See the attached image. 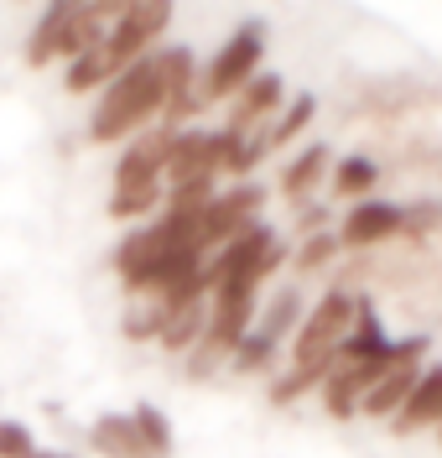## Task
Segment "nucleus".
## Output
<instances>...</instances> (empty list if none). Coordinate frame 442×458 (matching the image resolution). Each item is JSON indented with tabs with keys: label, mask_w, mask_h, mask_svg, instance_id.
<instances>
[{
	"label": "nucleus",
	"mask_w": 442,
	"mask_h": 458,
	"mask_svg": "<svg viewBox=\"0 0 442 458\" xmlns=\"http://www.w3.org/2000/svg\"><path fill=\"white\" fill-rule=\"evenodd\" d=\"M167 99H172V84H167V63H162V53L141 57L136 68H125L115 84L99 94V105H94V114H88V141L110 146V141L136 136V131H151V120L162 125Z\"/></svg>",
	"instance_id": "1"
},
{
	"label": "nucleus",
	"mask_w": 442,
	"mask_h": 458,
	"mask_svg": "<svg viewBox=\"0 0 442 458\" xmlns=\"http://www.w3.org/2000/svg\"><path fill=\"white\" fill-rule=\"evenodd\" d=\"M354 313H359V297H354V292H344V286L323 292V297L307 308L302 328L292 334V360H287V370H328L333 375L338 349H344V339H349V328H354Z\"/></svg>",
	"instance_id": "2"
},
{
	"label": "nucleus",
	"mask_w": 442,
	"mask_h": 458,
	"mask_svg": "<svg viewBox=\"0 0 442 458\" xmlns=\"http://www.w3.org/2000/svg\"><path fill=\"white\" fill-rule=\"evenodd\" d=\"M261 63H265V31H261V21H245V27H235V37H229V42H224L213 57H208L204 79H198L204 105H235L239 89L261 73Z\"/></svg>",
	"instance_id": "3"
},
{
	"label": "nucleus",
	"mask_w": 442,
	"mask_h": 458,
	"mask_svg": "<svg viewBox=\"0 0 442 458\" xmlns=\"http://www.w3.org/2000/svg\"><path fill=\"white\" fill-rule=\"evenodd\" d=\"M167 27H172V5H162V0L156 5H125L120 21L110 27V37H104V57H110L115 79L125 68H136L141 57H151V42Z\"/></svg>",
	"instance_id": "4"
},
{
	"label": "nucleus",
	"mask_w": 442,
	"mask_h": 458,
	"mask_svg": "<svg viewBox=\"0 0 442 458\" xmlns=\"http://www.w3.org/2000/svg\"><path fill=\"white\" fill-rule=\"evenodd\" d=\"M261 208H265L261 182H239V188H229V193H213V203H208L204 219H198V240L208 245V256L224 250L239 229L261 225Z\"/></svg>",
	"instance_id": "5"
},
{
	"label": "nucleus",
	"mask_w": 442,
	"mask_h": 458,
	"mask_svg": "<svg viewBox=\"0 0 442 458\" xmlns=\"http://www.w3.org/2000/svg\"><path fill=\"white\" fill-rule=\"evenodd\" d=\"M287 110V79L281 73H271V68H261L250 84L239 89V99L229 105V114H224V131L235 136V141H250L255 131H271V120Z\"/></svg>",
	"instance_id": "6"
},
{
	"label": "nucleus",
	"mask_w": 442,
	"mask_h": 458,
	"mask_svg": "<svg viewBox=\"0 0 442 458\" xmlns=\"http://www.w3.org/2000/svg\"><path fill=\"white\" fill-rule=\"evenodd\" d=\"M406 208L401 203H390V199H364V203H354L349 214H344V225H338V245L344 250H380V245H390V240H401L406 234Z\"/></svg>",
	"instance_id": "7"
},
{
	"label": "nucleus",
	"mask_w": 442,
	"mask_h": 458,
	"mask_svg": "<svg viewBox=\"0 0 442 458\" xmlns=\"http://www.w3.org/2000/svg\"><path fill=\"white\" fill-rule=\"evenodd\" d=\"M172 136L167 125H151L115 157V188H167V162H172Z\"/></svg>",
	"instance_id": "8"
},
{
	"label": "nucleus",
	"mask_w": 442,
	"mask_h": 458,
	"mask_svg": "<svg viewBox=\"0 0 442 458\" xmlns=\"http://www.w3.org/2000/svg\"><path fill=\"white\" fill-rule=\"evenodd\" d=\"M68 37H73V5H47L42 21L27 37V68H47V63H68Z\"/></svg>",
	"instance_id": "9"
},
{
	"label": "nucleus",
	"mask_w": 442,
	"mask_h": 458,
	"mask_svg": "<svg viewBox=\"0 0 442 458\" xmlns=\"http://www.w3.org/2000/svg\"><path fill=\"white\" fill-rule=\"evenodd\" d=\"M390 428L401 432V437H412V432H427V428H442V365H432V370H421V380H416L412 401L390 417Z\"/></svg>",
	"instance_id": "10"
},
{
	"label": "nucleus",
	"mask_w": 442,
	"mask_h": 458,
	"mask_svg": "<svg viewBox=\"0 0 442 458\" xmlns=\"http://www.w3.org/2000/svg\"><path fill=\"white\" fill-rule=\"evenodd\" d=\"M328 177H333V151H328L323 141H318V146H302L292 162L281 167V193H287L292 203H307L328 182Z\"/></svg>",
	"instance_id": "11"
},
{
	"label": "nucleus",
	"mask_w": 442,
	"mask_h": 458,
	"mask_svg": "<svg viewBox=\"0 0 442 458\" xmlns=\"http://www.w3.org/2000/svg\"><path fill=\"white\" fill-rule=\"evenodd\" d=\"M88 448L99 458H162L146 448V437L136 428V417L125 411V417H99L94 428H88Z\"/></svg>",
	"instance_id": "12"
},
{
	"label": "nucleus",
	"mask_w": 442,
	"mask_h": 458,
	"mask_svg": "<svg viewBox=\"0 0 442 458\" xmlns=\"http://www.w3.org/2000/svg\"><path fill=\"white\" fill-rule=\"evenodd\" d=\"M416 380H421V365H401V370H390L380 386L370 391V396L359 401V411H364V417H375V422H390V417L412 401Z\"/></svg>",
	"instance_id": "13"
},
{
	"label": "nucleus",
	"mask_w": 442,
	"mask_h": 458,
	"mask_svg": "<svg viewBox=\"0 0 442 458\" xmlns=\"http://www.w3.org/2000/svg\"><path fill=\"white\" fill-rule=\"evenodd\" d=\"M302 318H307V313H302V297H296V286H281V292H276V297L261 308V318H255V334L281 349V344L292 339V328H302Z\"/></svg>",
	"instance_id": "14"
},
{
	"label": "nucleus",
	"mask_w": 442,
	"mask_h": 458,
	"mask_svg": "<svg viewBox=\"0 0 442 458\" xmlns=\"http://www.w3.org/2000/svg\"><path fill=\"white\" fill-rule=\"evenodd\" d=\"M375 182H380V167L370 162V157H344V162H333V177H328V188H333V199H344L354 208V203H364L370 193H375Z\"/></svg>",
	"instance_id": "15"
},
{
	"label": "nucleus",
	"mask_w": 442,
	"mask_h": 458,
	"mask_svg": "<svg viewBox=\"0 0 442 458\" xmlns=\"http://www.w3.org/2000/svg\"><path fill=\"white\" fill-rule=\"evenodd\" d=\"M115 84V68H110V57H104V47H94V53L84 57H73L68 68H63V89L68 94H104V89Z\"/></svg>",
	"instance_id": "16"
},
{
	"label": "nucleus",
	"mask_w": 442,
	"mask_h": 458,
	"mask_svg": "<svg viewBox=\"0 0 442 458\" xmlns=\"http://www.w3.org/2000/svg\"><path fill=\"white\" fill-rule=\"evenodd\" d=\"M344 256V245H338V234H307L302 245L292 250V276L296 282H307V276H318V271H328L333 260Z\"/></svg>",
	"instance_id": "17"
},
{
	"label": "nucleus",
	"mask_w": 442,
	"mask_h": 458,
	"mask_svg": "<svg viewBox=\"0 0 442 458\" xmlns=\"http://www.w3.org/2000/svg\"><path fill=\"white\" fill-rule=\"evenodd\" d=\"M313 114H318V99H313V94H296V99H287V110L276 114V120H271V131H265V136H271V151L292 146L296 136L313 125Z\"/></svg>",
	"instance_id": "18"
},
{
	"label": "nucleus",
	"mask_w": 442,
	"mask_h": 458,
	"mask_svg": "<svg viewBox=\"0 0 442 458\" xmlns=\"http://www.w3.org/2000/svg\"><path fill=\"white\" fill-rule=\"evenodd\" d=\"M156 203H167V188H115L110 193V219H146Z\"/></svg>",
	"instance_id": "19"
},
{
	"label": "nucleus",
	"mask_w": 442,
	"mask_h": 458,
	"mask_svg": "<svg viewBox=\"0 0 442 458\" xmlns=\"http://www.w3.org/2000/svg\"><path fill=\"white\" fill-rule=\"evenodd\" d=\"M130 417H136V428H141V437H146L151 454L172 458V422H167V417H162V411H156L151 401H141V406H136Z\"/></svg>",
	"instance_id": "20"
},
{
	"label": "nucleus",
	"mask_w": 442,
	"mask_h": 458,
	"mask_svg": "<svg viewBox=\"0 0 442 458\" xmlns=\"http://www.w3.org/2000/svg\"><path fill=\"white\" fill-rule=\"evenodd\" d=\"M167 308L162 302H146V308H130L125 313V339H156L162 344V334H167Z\"/></svg>",
	"instance_id": "21"
},
{
	"label": "nucleus",
	"mask_w": 442,
	"mask_h": 458,
	"mask_svg": "<svg viewBox=\"0 0 442 458\" xmlns=\"http://www.w3.org/2000/svg\"><path fill=\"white\" fill-rule=\"evenodd\" d=\"M271 354H276V344L261 339V334H250V339H245L235 354H229V365H235L239 375H261L265 365H271Z\"/></svg>",
	"instance_id": "22"
},
{
	"label": "nucleus",
	"mask_w": 442,
	"mask_h": 458,
	"mask_svg": "<svg viewBox=\"0 0 442 458\" xmlns=\"http://www.w3.org/2000/svg\"><path fill=\"white\" fill-rule=\"evenodd\" d=\"M0 458H37V437L21 422H0Z\"/></svg>",
	"instance_id": "23"
},
{
	"label": "nucleus",
	"mask_w": 442,
	"mask_h": 458,
	"mask_svg": "<svg viewBox=\"0 0 442 458\" xmlns=\"http://www.w3.org/2000/svg\"><path fill=\"white\" fill-rule=\"evenodd\" d=\"M37 458H73V454H47V448H37Z\"/></svg>",
	"instance_id": "24"
},
{
	"label": "nucleus",
	"mask_w": 442,
	"mask_h": 458,
	"mask_svg": "<svg viewBox=\"0 0 442 458\" xmlns=\"http://www.w3.org/2000/svg\"><path fill=\"white\" fill-rule=\"evenodd\" d=\"M438 443H442V428H438Z\"/></svg>",
	"instance_id": "25"
}]
</instances>
